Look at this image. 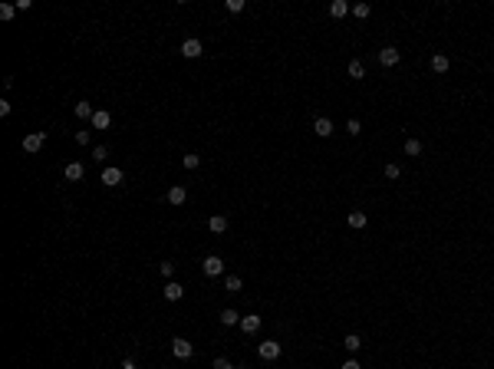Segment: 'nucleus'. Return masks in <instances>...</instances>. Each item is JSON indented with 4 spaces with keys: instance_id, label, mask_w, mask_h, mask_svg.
<instances>
[{
    "instance_id": "nucleus-1",
    "label": "nucleus",
    "mask_w": 494,
    "mask_h": 369,
    "mask_svg": "<svg viewBox=\"0 0 494 369\" xmlns=\"http://www.w3.org/2000/svg\"><path fill=\"white\" fill-rule=\"evenodd\" d=\"M172 356H175V359H191V356H195V346H191L188 339L175 336L172 339Z\"/></svg>"
},
{
    "instance_id": "nucleus-2",
    "label": "nucleus",
    "mask_w": 494,
    "mask_h": 369,
    "mask_svg": "<svg viewBox=\"0 0 494 369\" xmlns=\"http://www.w3.org/2000/svg\"><path fill=\"white\" fill-rule=\"evenodd\" d=\"M178 53L185 56V60H198V56L204 53V43H201V40H195V37H191V40H185V43H181V50H178Z\"/></svg>"
},
{
    "instance_id": "nucleus-3",
    "label": "nucleus",
    "mask_w": 494,
    "mask_h": 369,
    "mask_svg": "<svg viewBox=\"0 0 494 369\" xmlns=\"http://www.w3.org/2000/svg\"><path fill=\"white\" fill-rule=\"evenodd\" d=\"M201 267H204V274H208V277H221V274H224V260H221L218 254H208Z\"/></svg>"
},
{
    "instance_id": "nucleus-4",
    "label": "nucleus",
    "mask_w": 494,
    "mask_h": 369,
    "mask_svg": "<svg viewBox=\"0 0 494 369\" xmlns=\"http://www.w3.org/2000/svg\"><path fill=\"white\" fill-rule=\"evenodd\" d=\"M43 142H47V132H30V135H24V152H40L43 149Z\"/></svg>"
},
{
    "instance_id": "nucleus-5",
    "label": "nucleus",
    "mask_w": 494,
    "mask_h": 369,
    "mask_svg": "<svg viewBox=\"0 0 494 369\" xmlns=\"http://www.w3.org/2000/svg\"><path fill=\"white\" fill-rule=\"evenodd\" d=\"M399 60H402V53H399L395 47H382V50H379V63H382L385 70H389V66H395Z\"/></svg>"
},
{
    "instance_id": "nucleus-6",
    "label": "nucleus",
    "mask_w": 494,
    "mask_h": 369,
    "mask_svg": "<svg viewBox=\"0 0 494 369\" xmlns=\"http://www.w3.org/2000/svg\"><path fill=\"white\" fill-rule=\"evenodd\" d=\"M257 353H260V359H277V356H280V343H277V339H267V343L257 346Z\"/></svg>"
},
{
    "instance_id": "nucleus-7",
    "label": "nucleus",
    "mask_w": 494,
    "mask_h": 369,
    "mask_svg": "<svg viewBox=\"0 0 494 369\" xmlns=\"http://www.w3.org/2000/svg\"><path fill=\"white\" fill-rule=\"evenodd\" d=\"M431 70L438 73V76H445V73L451 70V60H448L445 53H435V56H431Z\"/></svg>"
},
{
    "instance_id": "nucleus-8",
    "label": "nucleus",
    "mask_w": 494,
    "mask_h": 369,
    "mask_svg": "<svg viewBox=\"0 0 494 369\" xmlns=\"http://www.w3.org/2000/svg\"><path fill=\"white\" fill-rule=\"evenodd\" d=\"M185 201H188V191L181 188V185H172V188H168V204L178 208V204H185Z\"/></svg>"
},
{
    "instance_id": "nucleus-9",
    "label": "nucleus",
    "mask_w": 494,
    "mask_h": 369,
    "mask_svg": "<svg viewBox=\"0 0 494 369\" xmlns=\"http://www.w3.org/2000/svg\"><path fill=\"white\" fill-rule=\"evenodd\" d=\"M313 132L320 135V139H329V135H333V122H329L326 116H320V119L313 122Z\"/></svg>"
},
{
    "instance_id": "nucleus-10",
    "label": "nucleus",
    "mask_w": 494,
    "mask_h": 369,
    "mask_svg": "<svg viewBox=\"0 0 494 369\" xmlns=\"http://www.w3.org/2000/svg\"><path fill=\"white\" fill-rule=\"evenodd\" d=\"M181 297H185V287H181V283H175V280L165 283V300H172L175 303V300H181Z\"/></svg>"
},
{
    "instance_id": "nucleus-11",
    "label": "nucleus",
    "mask_w": 494,
    "mask_h": 369,
    "mask_svg": "<svg viewBox=\"0 0 494 369\" xmlns=\"http://www.w3.org/2000/svg\"><path fill=\"white\" fill-rule=\"evenodd\" d=\"M349 10H353V7H349L346 0H333V4H329V17H336V20H343Z\"/></svg>"
},
{
    "instance_id": "nucleus-12",
    "label": "nucleus",
    "mask_w": 494,
    "mask_h": 369,
    "mask_svg": "<svg viewBox=\"0 0 494 369\" xmlns=\"http://www.w3.org/2000/svg\"><path fill=\"white\" fill-rule=\"evenodd\" d=\"M119 181H122V168H106V172H102V185L116 188Z\"/></svg>"
},
{
    "instance_id": "nucleus-13",
    "label": "nucleus",
    "mask_w": 494,
    "mask_h": 369,
    "mask_svg": "<svg viewBox=\"0 0 494 369\" xmlns=\"http://www.w3.org/2000/svg\"><path fill=\"white\" fill-rule=\"evenodd\" d=\"M73 112H76V119H89V122H93V116H96L93 102H86V99H83V102H76V109H73Z\"/></svg>"
},
{
    "instance_id": "nucleus-14",
    "label": "nucleus",
    "mask_w": 494,
    "mask_h": 369,
    "mask_svg": "<svg viewBox=\"0 0 494 369\" xmlns=\"http://www.w3.org/2000/svg\"><path fill=\"white\" fill-rule=\"evenodd\" d=\"M241 330H244V333H257V330H260V316H257V313L241 316Z\"/></svg>"
},
{
    "instance_id": "nucleus-15",
    "label": "nucleus",
    "mask_w": 494,
    "mask_h": 369,
    "mask_svg": "<svg viewBox=\"0 0 494 369\" xmlns=\"http://www.w3.org/2000/svg\"><path fill=\"white\" fill-rule=\"evenodd\" d=\"M221 323H224V326H237V323H241V313H237V310H221V316H218Z\"/></svg>"
},
{
    "instance_id": "nucleus-16",
    "label": "nucleus",
    "mask_w": 494,
    "mask_h": 369,
    "mask_svg": "<svg viewBox=\"0 0 494 369\" xmlns=\"http://www.w3.org/2000/svg\"><path fill=\"white\" fill-rule=\"evenodd\" d=\"M93 126H96V129H109V126H112V116H109L106 109H96V116H93Z\"/></svg>"
},
{
    "instance_id": "nucleus-17",
    "label": "nucleus",
    "mask_w": 494,
    "mask_h": 369,
    "mask_svg": "<svg viewBox=\"0 0 494 369\" xmlns=\"http://www.w3.org/2000/svg\"><path fill=\"white\" fill-rule=\"evenodd\" d=\"M346 221H349V228H356V231H359V228H366V224H369L366 211H349V218H346Z\"/></svg>"
},
{
    "instance_id": "nucleus-18",
    "label": "nucleus",
    "mask_w": 494,
    "mask_h": 369,
    "mask_svg": "<svg viewBox=\"0 0 494 369\" xmlns=\"http://www.w3.org/2000/svg\"><path fill=\"white\" fill-rule=\"evenodd\" d=\"M208 228H211L214 234H224V231H228V218H224V214H214V218L208 221Z\"/></svg>"
},
{
    "instance_id": "nucleus-19",
    "label": "nucleus",
    "mask_w": 494,
    "mask_h": 369,
    "mask_svg": "<svg viewBox=\"0 0 494 369\" xmlns=\"http://www.w3.org/2000/svg\"><path fill=\"white\" fill-rule=\"evenodd\" d=\"M83 172H86V168L79 165V162H70V165L63 168V175H66L70 181H79V178H83Z\"/></svg>"
},
{
    "instance_id": "nucleus-20",
    "label": "nucleus",
    "mask_w": 494,
    "mask_h": 369,
    "mask_svg": "<svg viewBox=\"0 0 494 369\" xmlns=\"http://www.w3.org/2000/svg\"><path fill=\"white\" fill-rule=\"evenodd\" d=\"M343 346L349 349V353H359V349H362V336H359V333H349V336L343 339Z\"/></svg>"
},
{
    "instance_id": "nucleus-21",
    "label": "nucleus",
    "mask_w": 494,
    "mask_h": 369,
    "mask_svg": "<svg viewBox=\"0 0 494 369\" xmlns=\"http://www.w3.org/2000/svg\"><path fill=\"white\" fill-rule=\"evenodd\" d=\"M349 76L353 79H366V66H362V60H353V63H349Z\"/></svg>"
},
{
    "instance_id": "nucleus-22",
    "label": "nucleus",
    "mask_w": 494,
    "mask_h": 369,
    "mask_svg": "<svg viewBox=\"0 0 494 369\" xmlns=\"http://www.w3.org/2000/svg\"><path fill=\"white\" fill-rule=\"evenodd\" d=\"M405 155L418 158V155H422V142H418V139H408V142H405Z\"/></svg>"
},
{
    "instance_id": "nucleus-23",
    "label": "nucleus",
    "mask_w": 494,
    "mask_h": 369,
    "mask_svg": "<svg viewBox=\"0 0 494 369\" xmlns=\"http://www.w3.org/2000/svg\"><path fill=\"white\" fill-rule=\"evenodd\" d=\"M349 14H353V17H359V20H369V14H372V7H369V4H356V7L349 10Z\"/></svg>"
},
{
    "instance_id": "nucleus-24",
    "label": "nucleus",
    "mask_w": 494,
    "mask_h": 369,
    "mask_svg": "<svg viewBox=\"0 0 494 369\" xmlns=\"http://www.w3.org/2000/svg\"><path fill=\"white\" fill-rule=\"evenodd\" d=\"M244 283H241V277H234V274H228V280H224V290H231V293H237Z\"/></svg>"
},
{
    "instance_id": "nucleus-25",
    "label": "nucleus",
    "mask_w": 494,
    "mask_h": 369,
    "mask_svg": "<svg viewBox=\"0 0 494 369\" xmlns=\"http://www.w3.org/2000/svg\"><path fill=\"white\" fill-rule=\"evenodd\" d=\"M181 165H185V168H198V165H201V155H195V152H188V155L181 158Z\"/></svg>"
},
{
    "instance_id": "nucleus-26",
    "label": "nucleus",
    "mask_w": 494,
    "mask_h": 369,
    "mask_svg": "<svg viewBox=\"0 0 494 369\" xmlns=\"http://www.w3.org/2000/svg\"><path fill=\"white\" fill-rule=\"evenodd\" d=\"M224 10H228V14H241V10H244V0H224Z\"/></svg>"
},
{
    "instance_id": "nucleus-27",
    "label": "nucleus",
    "mask_w": 494,
    "mask_h": 369,
    "mask_svg": "<svg viewBox=\"0 0 494 369\" xmlns=\"http://www.w3.org/2000/svg\"><path fill=\"white\" fill-rule=\"evenodd\" d=\"M17 14V4H0V20H10Z\"/></svg>"
},
{
    "instance_id": "nucleus-28",
    "label": "nucleus",
    "mask_w": 494,
    "mask_h": 369,
    "mask_svg": "<svg viewBox=\"0 0 494 369\" xmlns=\"http://www.w3.org/2000/svg\"><path fill=\"white\" fill-rule=\"evenodd\" d=\"M399 175H402V168L395 165V162H389V165H385V178H389V181H395Z\"/></svg>"
},
{
    "instance_id": "nucleus-29",
    "label": "nucleus",
    "mask_w": 494,
    "mask_h": 369,
    "mask_svg": "<svg viewBox=\"0 0 494 369\" xmlns=\"http://www.w3.org/2000/svg\"><path fill=\"white\" fill-rule=\"evenodd\" d=\"M346 132H349V135H359V132H362L359 119H349V122H346Z\"/></svg>"
},
{
    "instance_id": "nucleus-30",
    "label": "nucleus",
    "mask_w": 494,
    "mask_h": 369,
    "mask_svg": "<svg viewBox=\"0 0 494 369\" xmlns=\"http://www.w3.org/2000/svg\"><path fill=\"white\" fill-rule=\"evenodd\" d=\"M93 158H96V162H102V158H109V149H106V145H96V149H93Z\"/></svg>"
},
{
    "instance_id": "nucleus-31",
    "label": "nucleus",
    "mask_w": 494,
    "mask_h": 369,
    "mask_svg": "<svg viewBox=\"0 0 494 369\" xmlns=\"http://www.w3.org/2000/svg\"><path fill=\"white\" fill-rule=\"evenodd\" d=\"M158 270H162L165 277H172V274H175V264H172V260H162V264H158Z\"/></svg>"
},
{
    "instance_id": "nucleus-32",
    "label": "nucleus",
    "mask_w": 494,
    "mask_h": 369,
    "mask_svg": "<svg viewBox=\"0 0 494 369\" xmlns=\"http://www.w3.org/2000/svg\"><path fill=\"white\" fill-rule=\"evenodd\" d=\"M214 369H237V366H231L224 356H218V359H214Z\"/></svg>"
},
{
    "instance_id": "nucleus-33",
    "label": "nucleus",
    "mask_w": 494,
    "mask_h": 369,
    "mask_svg": "<svg viewBox=\"0 0 494 369\" xmlns=\"http://www.w3.org/2000/svg\"><path fill=\"white\" fill-rule=\"evenodd\" d=\"M10 109H14V106H10L7 99H0V116H10Z\"/></svg>"
},
{
    "instance_id": "nucleus-34",
    "label": "nucleus",
    "mask_w": 494,
    "mask_h": 369,
    "mask_svg": "<svg viewBox=\"0 0 494 369\" xmlns=\"http://www.w3.org/2000/svg\"><path fill=\"white\" fill-rule=\"evenodd\" d=\"M339 369H362V366H359V359H346Z\"/></svg>"
},
{
    "instance_id": "nucleus-35",
    "label": "nucleus",
    "mask_w": 494,
    "mask_h": 369,
    "mask_svg": "<svg viewBox=\"0 0 494 369\" xmlns=\"http://www.w3.org/2000/svg\"><path fill=\"white\" fill-rule=\"evenodd\" d=\"M76 142L79 145H89V132H76Z\"/></svg>"
},
{
    "instance_id": "nucleus-36",
    "label": "nucleus",
    "mask_w": 494,
    "mask_h": 369,
    "mask_svg": "<svg viewBox=\"0 0 494 369\" xmlns=\"http://www.w3.org/2000/svg\"><path fill=\"white\" fill-rule=\"evenodd\" d=\"M122 369H135V366H132V359H126V366H122Z\"/></svg>"
},
{
    "instance_id": "nucleus-37",
    "label": "nucleus",
    "mask_w": 494,
    "mask_h": 369,
    "mask_svg": "<svg viewBox=\"0 0 494 369\" xmlns=\"http://www.w3.org/2000/svg\"><path fill=\"white\" fill-rule=\"evenodd\" d=\"M237 369H247V366H237Z\"/></svg>"
}]
</instances>
